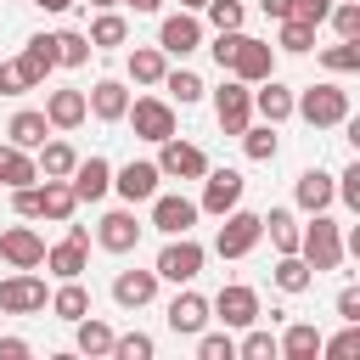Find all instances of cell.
Segmentation results:
<instances>
[{"instance_id": "1", "label": "cell", "mask_w": 360, "mask_h": 360, "mask_svg": "<svg viewBox=\"0 0 360 360\" xmlns=\"http://www.w3.org/2000/svg\"><path fill=\"white\" fill-rule=\"evenodd\" d=\"M298 259L321 276V270H338L343 264V236H338V219H326V214H315V225L309 231H298Z\"/></svg>"}, {"instance_id": "2", "label": "cell", "mask_w": 360, "mask_h": 360, "mask_svg": "<svg viewBox=\"0 0 360 360\" xmlns=\"http://www.w3.org/2000/svg\"><path fill=\"white\" fill-rule=\"evenodd\" d=\"M292 112H304L315 129H332V124L349 118V90H338V84H309V90L292 101Z\"/></svg>"}, {"instance_id": "3", "label": "cell", "mask_w": 360, "mask_h": 360, "mask_svg": "<svg viewBox=\"0 0 360 360\" xmlns=\"http://www.w3.org/2000/svg\"><path fill=\"white\" fill-rule=\"evenodd\" d=\"M219 219H225V225H219V236H214V253H219V259H242V253H253V248H259V236H264L259 214L231 208V214H219Z\"/></svg>"}, {"instance_id": "4", "label": "cell", "mask_w": 360, "mask_h": 360, "mask_svg": "<svg viewBox=\"0 0 360 360\" xmlns=\"http://www.w3.org/2000/svg\"><path fill=\"white\" fill-rule=\"evenodd\" d=\"M231 79H242V84H259V79H270L276 73V45H264V39H248V34H236V51H231Z\"/></svg>"}, {"instance_id": "5", "label": "cell", "mask_w": 360, "mask_h": 360, "mask_svg": "<svg viewBox=\"0 0 360 360\" xmlns=\"http://www.w3.org/2000/svg\"><path fill=\"white\" fill-rule=\"evenodd\" d=\"M214 118H219L225 135H242L248 118H253V90H248L242 79H225V84L214 90Z\"/></svg>"}, {"instance_id": "6", "label": "cell", "mask_w": 360, "mask_h": 360, "mask_svg": "<svg viewBox=\"0 0 360 360\" xmlns=\"http://www.w3.org/2000/svg\"><path fill=\"white\" fill-rule=\"evenodd\" d=\"M51 298H45V281L34 276V270H17V276H6L0 281V309L6 315H39Z\"/></svg>"}, {"instance_id": "7", "label": "cell", "mask_w": 360, "mask_h": 360, "mask_svg": "<svg viewBox=\"0 0 360 360\" xmlns=\"http://www.w3.org/2000/svg\"><path fill=\"white\" fill-rule=\"evenodd\" d=\"M124 118L135 124V135H141V141H169V135H174V107H169V101H158V96L129 101V112H124Z\"/></svg>"}, {"instance_id": "8", "label": "cell", "mask_w": 360, "mask_h": 360, "mask_svg": "<svg viewBox=\"0 0 360 360\" xmlns=\"http://www.w3.org/2000/svg\"><path fill=\"white\" fill-rule=\"evenodd\" d=\"M242 174L236 169H208L202 174V202H197V214H231L236 202H242Z\"/></svg>"}, {"instance_id": "9", "label": "cell", "mask_w": 360, "mask_h": 360, "mask_svg": "<svg viewBox=\"0 0 360 360\" xmlns=\"http://www.w3.org/2000/svg\"><path fill=\"white\" fill-rule=\"evenodd\" d=\"M158 276L174 281V287H180V281H197V276H202V248H197L191 236H174V242L158 253Z\"/></svg>"}, {"instance_id": "10", "label": "cell", "mask_w": 360, "mask_h": 360, "mask_svg": "<svg viewBox=\"0 0 360 360\" xmlns=\"http://www.w3.org/2000/svg\"><path fill=\"white\" fill-rule=\"evenodd\" d=\"M163 152H158V169L163 174H174V180H202L208 174V158H202V146H191V141H158Z\"/></svg>"}, {"instance_id": "11", "label": "cell", "mask_w": 360, "mask_h": 360, "mask_svg": "<svg viewBox=\"0 0 360 360\" xmlns=\"http://www.w3.org/2000/svg\"><path fill=\"white\" fill-rule=\"evenodd\" d=\"M208 309H214L225 326H253V321H259V292H253V287H242V281H225V287H219V298H214Z\"/></svg>"}, {"instance_id": "12", "label": "cell", "mask_w": 360, "mask_h": 360, "mask_svg": "<svg viewBox=\"0 0 360 360\" xmlns=\"http://www.w3.org/2000/svg\"><path fill=\"white\" fill-rule=\"evenodd\" d=\"M68 186H73L79 202H101V197L112 191V163H107V158H79L73 174H68Z\"/></svg>"}, {"instance_id": "13", "label": "cell", "mask_w": 360, "mask_h": 360, "mask_svg": "<svg viewBox=\"0 0 360 360\" xmlns=\"http://www.w3.org/2000/svg\"><path fill=\"white\" fill-rule=\"evenodd\" d=\"M0 259H6L11 270H39V264H45V242H39L28 225H11V231H0Z\"/></svg>"}, {"instance_id": "14", "label": "cell", "mask_w": 360, "mask_h": 360, "mask_svg": "<svg viewBox=\"0 0 360 360\" xmlns=\"http://www.w3.org/2000/svg\"><path fill=\"white\" fill-rule=\"evenodd\" d=\"M158 180H163L158 163H124V169L112 174V191H118L124 202H152V197H158Z\"/></svg>"}, {"instance_id": "15", "label": "cell", "mask_w": 360, "mask_h": 360, "mask_svg": "<svg viewBox=\"0 0 360 360\" xmlns=\"http://www.w3.org/2000/svg\"><path fill=\"white\" fill-rule=\"evenodd\" d=\"M152 225L163 236H186L197 225V202L191 197H152Z\"/></svg>"}, {"instance_id": "16", "label": "cell", "mask_w": 360, "mask_h": 360, "mask_svg": "<svg viewBox=\"0 0 360 360\" xmlns=\"http://www.w3.org/2000/svg\"><path fill=\"white\" fill-rule=\"evenodd\" d=\"M96 242H101L107 253H129V248L141 242V225H135V214H129V208H112V214H101V225H96Z\"/></svg>"}, {"instance_id": "17", "label": "cell", "mask_w": 360, "mask_h": 360, "mask_svg": "<svg viewBox=\"0 0 360 360\" xmlns=\"http://www.w3.org/2000/svg\"><path fill=\"white\" fill-rule=\"evenodd\" d=\"M202 45V28H197V17H163V28H158V51H169V56H186V51H197Z\"/></svg>"}, {"instance_id": "18", "label": "cell", "mask_w": 360, "mask_h": 360, "mask_svg": "<svg viewBox=\"0 0 360 360\" xmlns=\"http://www.w3.org/2000/svg\"><path fill=\"white\" fill-rule=\"evenodd\" d=\"M45 118H51V129H79V124L90 118L84 90H51V96H45Z\"/></svg>"}, {"instance_id": "19", "label": "cell", "mask_w": 360, "mask_h": 360, "mask_svg": "<svg viewBox=\"0 0 360 360\" xmlns=\"http://www.w3.org/2000/svg\"><path fill=\"white\" fill-rule=\"evenodd\" d=\"M202 326H208V298H202V292H180V298L169 304V332L197 338Z\"/></svg>"}, {"instance_id": "20", "label": "cell", "mask_w": 360, "mask_h": 360, "mask_svg": "<svg viewBox=\"0 0 360 360\" xmlns=\"http://www.w3.org/2000/svg\"><path fill=\"white\" fill-rule=\"evenodd\" d=\"M84 107H90V112H96L101 124H118V118L129 112V90H124L118 79H101V84H96V90L84 96Z\"/></svg>"}, {"instance_id": "21", "label": "cell", "mask_w": 360, "mask_h": 360, "mask_svg": "<svg viewBox=\"0 0 360 360\" xmlns=\"http://www.w3.org/2000/svg\"><path fill=\"white\" fill-rule=\"evenodd\" d=\"M332 197H338V186H332V174H326V169H304V174H298V208L326 214V208H332Z\"/></svg>"}, {"instance_id": "22", "label": "cell", "mask_w": 360, "mask_h": 360, "mask_svg": "<svg viewBox=\"0 0 360 360\" xmlns=\"http://www.w3.org/2000/svg\"><path fill=\"white\" fill-rule=\"evenodd\" d=\"M152 292H158V270H124V276L112 281V298H118L124 309H141V304H152Z\"/></svg>"}, {"instance_id": "23", "label": "cell", "mask_w": 360, "mask_h": 360, "mask_svg": "<svg viewBox=\"0 0 360 360\" xmlns=\"http://www.w3.org/2000/svg\"><path fill=\"white\" fill-rule=\"evenodd\" d=\"M17 62H22L28 84H45V73L56 68V39H51V34H34V39L22 45V56H17Z\"/></svg>"}, {"instance_id": "24", "label": "cell", "mask_w": 360, "mask_h": 360, "mask_svg": "<svg viewBox=\"0 0 360 360\" xmlns=\"http://www.w3.org/2000/svg\"><path fill=\"white\" fill-rule=\"evenodd\" d=\"M264 90H253V107L264 112V124H281V118H292V90L287 84H276V73L270 79H259Z\"/></svg>"}, {"instance_id": "25", "label": "cell", "mask_w": 360, "mask_h": 360, "mask_svg": "<svg viewBox=\"0 0 360 360\" xmlns=\"http://www.w3.org/2000/svg\"><path fill=\"white\" fill-rule=\"evenodd\" d=\"M73 208H79V197H73V186L68 180H45L39 186V219H73Z\"/></svg>"}, {"instance_id": "26", "label": "cell", "mask_w": 360, "mask_h": 360, "mask_svg": "<svg viewBox=\"0 0 360 360\" xmlns=\"http://www.w3.org/2000/svg\"><path fill=\"white\" fill-rule=\"evenodd\" d=\"M84 248H90V242H79V236H62L56 248H45V264H51L62 281H73V276L84 270Z\"/></svg>"}, {"instance_id": "27", "label": "cell", "mask_w": 360, "mask_h": 360, "mask_svg": "<svg viewBox=\"0 0 360 360\" xmlns=\"http://www.w3.org/2000/svg\"><path fill=\"white\" fill-rule=\"evenodd\" d=\"M34 180H39V163L22 146H0V186H34Z\"/></svg>"}, {"instance_id": "28", "label": "cell", "mask_w": 360, "mask_h": 360, "mask_svg": "<svg viewBox=\"0 0 360 360\" xmlns=\"http://www.w3.org/2000/svg\"><path fill=\"white\" fill-rule=\"evenodd\" d=\"M73 163H79V152H73L68 141H39V174H45V180H68Z\"/></svg>"}, {"instance_id": "29", "label": "cell", "mask_w": 360, "mask_h": 360, "mask_svg": "<svg viewBox=\"0 0 360 360\" xmlns=\"http://www.w3.org/2000/svg\"><path fill=\"white\" fill-rule=\"evenodd\" d=\"M84 39H90V51H112V45H124V39H129V22H124L118 11H101V17L90 22V34H84Z\"/></svg>"}, {"instance_id": "30", "label": "cell", "mask_w": 360, "mask_h": 360, "mask_svg": "<svg viewBox=\"0 0 360 360\" xmlns=\"http://www.w3.org/2000/svg\"><path fill=\"white\" fill-rule=\"evenodd\" d=\"M6 135H11V146L28 152V146H39V141L51 135V118H45V112H17V118L6 124Z\"/></svg>"}, {"instance_id": "31", "label": "cell", "mask_w": 360, "mask_h": 360, "mask_svg": "<svg viewBox=\"0 0 360 360\" xmlns=\"http://www.w3.org/2000/svg\"><path fill=\"white\" fill-rule=\"evenodd\" d=\"M51 315H62V321H79V315H90V292L79 287V276H73V281H62V287L51 292Z\"/></svg>"}, {"instance_id": "32", "label": "cell", "mask_w": 360, "mask_h": 360, "mask_svg": "<svg viewBox=\"0 0 360 360\" xmlns=\"http://www.w3.org/2000/svg\"><path fill=\"white\" fill-rule=\"evenodd\" d=\"M163 51L158 45H141V51H129V79L135 84H163Z\"/></svg>"}, {"instance_id": "33", "label": "cell", "mask_w": 360, "mask_h": 360, "mask_svg": "<svg viewBox=\"0 0 360 360\" xmlns=\"http://www.w3.org/2000/svg\"><path fill=\"white\" fill-rule=\"evenodd\" d=\"M259 225L270 231V242H276L281 253H298V225H292V214H287V208H270V214H259Z\"/></svg>"}, {"instance_id": "34", "label": "cell", "mask_w": 360, "mask_h": 360, "mask_svg": "<svg viewBox=\"0 0 360 360\" xmlns=\"http://www.w3.org/2000/svg\"><path fill=\"white\" fill-rule=\"evenodd\" d=\"M321 332L309 326V321H298V326H287V338H281V354H292V360H309V354H321Z\"/></svg>"}, {"instance_id": "35", "label": "cell", "mask_w": 360, "mask_h": 360, "mask_svg": "<svg viewBox=\"0 0 360 360\" xmlns=\"http://www.w3.org/2000/svg\"><path fill=\"white\" fill-rule=\"evenodd\" d=\"M270 276H276V287H281V292H304V287H309V264H304L298 253H281Z\"/></svg>"}, {"instance_id": "36", "label": "cell", "mask_w": 360, "mask_h": 360, "mask_svg": "<svg viewBox=\"0 0 360 360\" xmlns=\"http://www.w3.org/2000/svg\"><path fill=\"white\" fill-rule=\"evenodd\" d=\"M73 326H79V354H112V326H101L90 315H79Z\"/></svg>"}, {"instance_id": "37", "label": "cell", "mask_w": 360, "mask_h": 360, "mask_svg": "<svg viewBox=\"0 0 360 360\" xmlns=\"http://www.w3.org/2000/svg\"><path fill=\"white\" fill-rule=\"evenodd\" d=\"M276 45H281V51H292V56H304V51H315V28H309V22H298V17H281Z\"/></svg>"}, {"instance_id": "38", "label": "cell", "mask_w": 360, "mask_h": 360, "mask_svg": "<svg viewBox=\"0 0 360 360\" xmlns=\"http://www.w3.org/2000/svg\"><path fill=\"white\" fill-rule=\"evenodd\" d=\"M51 39H56V68H79V62H90V39H84V34L62 28V34H51Z\"/></svg>"}, {"instance_id": "39", "label": "cell", "mask_w": 360, "mask_h": 360, "mask_svg": "<svg viewBox=\"0 0 360 360\" xmlns=\"http://www.w3.org/2000/svg\"><path fill=\"white\" fill-rule=\"evenodd\" d=\"M321 62H326L332 73H354V68H360V39H343V45H326V51H321Z\"/></svg>"}, {"instance_id": "40", "label": "cell", "mask_w": 360, "mask_h": 360, "mask_svg": "<svg viewBox=\"0 0 360 360\" xmlns=\"http://www.w3.org/2000/svg\"><path fill=\"white\" fill-rule=\"evenodd\" d=\"M163 84H169V96H174L180 107L202 101V79H197V73H186V68H180V73H163Z\"/></svg>"}, {"instance_id": "41", "label": "cell", "mask_w": 360, "mask_h": 360, "mask_svg": "<svg viewBox=\"0 0 360 360\" xmlns=\"http://www.w3.org/2000/svg\"><path fill=\"white\" fill-rule=\"evenodd\" d=\"M197 360H236L231 332H197Z\"/></svg>"}, {"instance_id": "42", "label": "cell", "mask_w": 360, "mask_h": 360, "mask_svg": "<svg viewBox=\"0 0 360 360\" xmlns=\"http://www.w3.org/2000/svg\"><path fill=\"white\" fill-rule=\"evenodd\" d=\"M242 146H248V158H253V163H270V158H276V135H270V124L242 129Z\"/></svg>"}, {"instance_id": "43", "label": "cell", "mask_w": 360, "mask_h": 360, "mask_svg": "<svg viewBox=\"0 0 360 360\" xmlns=\"http://www.w3.org/2000/svg\"><path fill=\"white\" fill-rule=\"evenodd\" d=\"M236 354H242V360H276V354H281V343H276L270 332H248V338L236 343Z\"/></svg>"}, {"instance_id": "44", "label": "cell", "mask_w": 360, "mask_h": 360, "mask_svg": "<svg viewBox=\"0 0 360 360\" xmlns=\"http://www.w3.org/2000/svg\"><path fill=\"white\" fill-rule=\"evenodd\" d=\"M112 354L118 360H152V338L146 332H124V338H112Z\"/></svg>"}, {"instance_id": "45", "label": "cell", "mask_w": 360, "mask_h": 360, "mask_svg": "<svg viewBox=\"0 0 360 360\" xmlns=\"http://www.w3.org/2000/svg\"><path fill=\"white\" fill-rule=\"evenodd\" d=\"M321 354H332V360H354V354H360V321H349V332H338L332 343H321Z\"/></svg>"}, {"instance_id": "46", "label": "cell", "mask_w": 360, "mask_h": 360, "mask_svg": "<svg viewBox=\"0 0 360 360\" xmlns=\"http://www.w3.org/2000/svg\"><path fill=\"white\" fill-rule=\"evenodd\" d=\"M326 17H332V28H338L343 39H360V6H354V0H343V6H332Z\"/></svg>"}, {"instance_id": "47", "label": "cell", "mask_w": 360, "mask_h": 360, "mask_svg": "<svg viewBox=\"0 0 360 360\" xmlns=\"http://www.w3.org/2000/svg\"><path fill=\"white\" fill-rule=\"evenodd\" d=\"M326 11H332V0H287V17H298V22H309V28H321Z\"/></svg>"}, {"instance_id": "48", "label": "cell", "mask_w": 360, "mask_h": 360, "mask_svg": "<svg viewBox=\"0 0 360 360\" xmlns=\"http://www.w3.org/2000/svg\"><path fill=\"white\" fill-rule=\"evenodd\" d=\"M208 22L214 28H242V0H208Z\"/></svg>"}, {"instance_id": "49", "label": "cell", "mask_w": 360, "mask_h": 360, "mask_svg": "<svg viewBox=\"0 0 360 360\" xmlns=\"http://www.w3.org/2000/svg\"><path fill=\"white\" fill-rule=\"evenodd\" d=\"M22 90H34L28 73H22V62H0V96H22Z\"/></svg>"}, {"instance_id": "50", "label": "cell", "mask_w": 360, "mask_h": 360, "mask_svg": "<svg viewBox=\"0 0 360 360\" xmlns=\"http://www.w3.org/2000/svg\"><path fill=\"white\" fill-rule=\"evenodd\" d=\"M332 186H338V197H343L349 208H360V163H349V169H343Z\"/></svg>"}, {"instance_id": "51", "label": "cell", "mask_w": 360, "mask_h": 360, "mask_svg": "<svg viewBox=\"0 0 360 360\" xmlns=\"http://www.w3.org/2000/svg\"><path fill=\"white\" fill-rule=\"evenodd\" d=\"M11 208H17L22 219H34V214H39V186H11Z\"/></svg>"}, {"instance_id": "52", "label": "cell", "mask_w": 360, "mask_h": 360, "mask_svg": "<svg viewBox=\"0 0 360 360\" xmlns=\"http://www.w3.org/2000/svg\"><path fill=\"white\" fill-rule=\"evenodd\" d=\"M338 315L343 321H360V287H343L338 292Z\"/></svg>"}, {"instance_id": "53", "label": "cell", "mask_w": 360, "mask_h": 360, "mask_svg": "<svg viewBox=\"0 0 360 360\" xmlns=\"http://www.w3.org/2000/svg\"><path fill=\"white\" fill-rule=\"evenodd\" d=\"M22 354H28L22 338H0V360H22Z\"/></svg>"}, {"instance_id": "54", "label": "cell", "mask_w": 360, "mask_h": 360, "mask_svg": "<svg viewBox=\"0 0 360 360\" xmlns=\"http://www.w3.org/2000/svg\"><path fill=\"white\" fill-rule=\"evenodd\" d=\"M259 6H264V17H276V22L287 17V0H259Z\"/></svg>"}, {"instance_id": "55", "label": "cell", "mask_w": 360, "mask_h": 360, "mask_svg": "<svg viewBox=\"0 0 360 360\" xmlns=\"http://www.w3.org/2000/svg\"><path fill=\"white\" fill-rule=\"evenodd\" d=\"M34 6H39V11H68L73 0H34Z\"/></svg>"}, {"instance_id": "56", "label": "cell", "mask_w": 360, "mask_h": 360, "mask_svg": "<svg viewBox=\"0 0 360 360\" xmlns=\"http://www.w3.org/2000/svg\"><path fill=\"white\" fill-rule=\"evenodd\" d=\"M124 6H135V11H158L163 0H124Z\"/></svg>"}, {"instance_id": "57", "label": "cell", "mask_w": 360, "mask_h": 360, "mask_svg": "<svg viewBox=\"0 0 360 360\" xmlns=\"http://www.w3.org/2000/svg\"><path fill=\"white\" fill-rule=\"evenodd\" d=\"M84 6H101V11H107V6H118V0H84Z\"/></svg>"}, {"instance_id": "58", "label": "cell", "mask_w": 360, "mask_h": 360, "mask_svg": "<svg viewBox=\"0 0 360 360\" xmlns=\"http://www.w3.org/2000/svg\"><path fill=\"white\" fill-rule=\"evenodd\" d=\"M180 6H186V11H197V6H208V0H180Z\"/></svg>"}]
</instances>
